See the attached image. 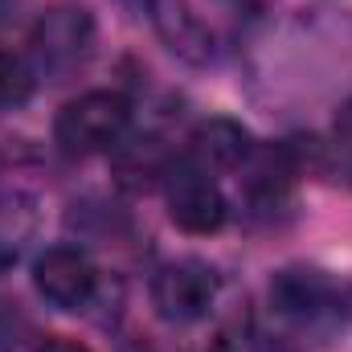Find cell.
<instances>
[{"label": "cell", "instance_id": "1", "mask_svg": "<svg viewBox=\"0 0 352 352\" xmlns=\"http://www.w3.org/2000/svg\"><path fill=\"white\" fill-rule=\"evenodd\" d=\"M131 127V102L119 90H87L58 111L54 140L66 156H94L123 144Z\"/></svg>", "mask_w": 352, "mask_h": 352}, {"label": "cell", "instance_id": "2", "mask_svg": "<svg viewBox=\"0 0 352 352\" xmlns=\"http://www.w3.org/2000/svg\"><path fill=\"white\" fill-rule=\"evenodd\" d=\"M94 50V16L82 4H54L37 16L29 33L33 70L41 74H70Z\"/></svg>", "mask_w": 352, "mask_h": 352}, {"label": "cell", "instance_id": "3", "mask_svg": "<svg viewBox=\"0 0 352 352\" xmlns=\"http://www.w3.org/2000/svg\"><path fill=\"white\" fill-rule=\"evenodd\" d=\"M164 201L173 226H180L184 234H217L230 213L213 173L192 160H173V168L164 173Z\"/></svg>", "mask_w": 352, "mask_h": 352}, {"label": "cell", "instance_id": "4", "mask_svg": "<svg viewBox=\"0 0 352 352\" xmlns=\"http://www.w3.org/2000/svg\"><path fill=\"white\" fill-rule=\"evenodd\" d=\"M217 299V270L201 258L164 263L152 278V303L168 324H197Z\"/></svg>", "mask_w": 352, "mask_h": 352}, {"label": "cell", "instance_id": "5", "mask_svg": "<svg viewBox=\"0 0 352 352\" xmlns=\"http://www.w3.org/2000/svg\"><path fill=\"white\" fill-rule=\"evenodd\" d=\"M33 287L50 307L82 311V307H90V299L98 291V274L78 246H50L33 263Z\"/></svg>", "mask_w": 352, "mask_h": 352}, {"label": "cell", "instance_id": "6", "mask_svg": "<svg viewBox=\"0 0 352 352\" xmlns=\"http://www.w3.org/2000/svg\"><path fill=\"white\" fill-rule=\"evenodd\" d=\"M152 8V25L164 37V45L176 58L192 62V66H209L221 50V33L213 21L201 16L197 0H148Z\"/></svg>", "mask_w": 352, "mask_h": 352}, {"label": "cell", "instance_id": "7", "mask_svg": "<svg viewBox=\"0 0 352 352\" xmlns=\"http://www.w3.org/2000/svg\"><path fill=\"white\" fill-rule=\"evenodd\" d=\"M336 303V283L324 274V270H311V266H287L270 278V307L287 320H320L328 316Z\"/></svg>", "mask_w": 352, "mask_h": 352}, {"label": "cell", "instance_id": "8", "mask_svg": "<svg viewBox=\"0 0 352 352\" xmlns=\"http://www.w3.org/2000/svg\"><path fill=\"white\" fill-rule=\"evenodd\" d=\"M254 144H250V131L234 119H205L197 123V131L188 135V160L201 164L205 173H230V168H242L250 160Z\"/></svg>", "mask_w": 352, "mask_h": 352}, {"label": "cell", "instance_id": "9", "mask_svg": "<svg viewBox=\"0 0 352 352\" xmlns=\"http://www.w3.org/2000/svg\"><path fill=\"white\" fill-rule=\"evenodd\" d=\"M299 176V160L291 148H266V152H250V160L242 164V184L254 201L263 205H274L291 192Z\"/></svg>", "mask_w": 352, "mask_h": 352}, {"label": "cell", "instance_id": "10", "mask_svg": "<svg viewBox=\"0 0 352 352\" xmlns=\"http://www.w3.org/2000/svg\"><path fill=\"white\" fill-rule=\"evenodd\" d=\"M33 87H37L33 62L21 58V54H12V50H0V111L29 102L33 98Z\"/></svg>", "mask_w": 352, "mask_h": 352}, {"label": "cell", "instance_id": "11", "mask_svg": "<svg viewBox=\"0 0 352 352\" xmlns=\"http://www.w3.org/2000/svg\"><path fill=\"white\" fill-rule=\"evenodd\" d=\"M33 352H90V349L78 344V340H70V336H50V340H41Z\"/></svg>", "mask_w": 352, "mask_h": 352}, {"label": "cell", "instance_id": "12", "mask_svg": "<svg viewBox=\"0 0 352 352\" xmlns=\"http://www.w3.org/2000/svg\"><path fill=\"white\" fill-rule=\"evenodd\" d=\"M336 140L352 152V98L340 107V115H336Z\"/></svg>", "mask_w": 352, "mask_h": 352}]
</instances>
